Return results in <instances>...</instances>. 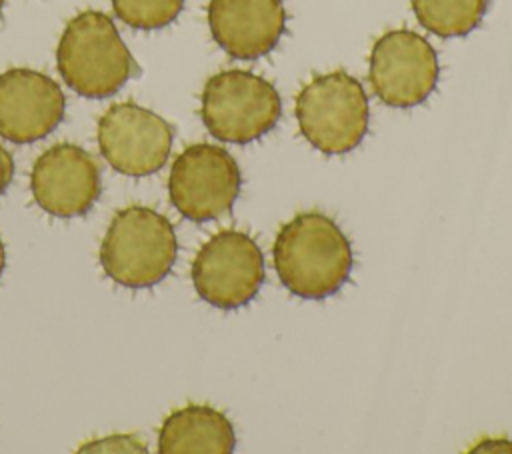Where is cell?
I'll use <instances>...</instances> for the list:
<instances>
[{
    "mask_svg": "<svg viewBox=\"0 0 512 454\" xmlns=\"http://www.w3.org/2000/svg\"><path fill=\"white\" fill-rule=\"evenodd\" d=\"M274 268L294 296L322 300L336 294L352 270V246L340 226L322 212H300L276 234Z\"/></svg>",
    "mask_w": 512,
    "mask_h": 454,
    "instance_id": "cell-1",
    "label": "cell"
},
{
    "mask_svg": "<svg viewBox=\"0 0 512 454\" xmlns=\"http://www.w3.org/2000/svg\"><path fill=\"white\" fill-rule=\"evenodd\" d=\"M178 254L174 226L148 206H126L114 214L100 244L108 278L126 288H150L164 280Z\"/></svg>",
    "mask_w": 512,
    "mask_h": 454,
    "instance_id": "cell-2",
    "label": "cell"
},
{
    "mask_svg": "<svg viewBox=\"0 0 512 454\" xmlns=\"http://www.w3.org/2000/svg\"><path fill=\"white\" fill-rule=\"evenodd\" d=\"M56 60L64 82L86 98L112 96L136 72L116 24L96 10L80 12L66 24Z\"/></svg>",
    "mask_w": 512,
    "mask_h": 454,
    "instance_id": "cell-3",
    "label": "cell"
},
{
    "mask_svg": "<svg viewBox=\"0 0 512 454\" xmlns=\"http://www.w3.org/2000/svg\"><path fill=\"white\" fill-rule=\"evenodd\" d=\"M300 134L326 156L354 150L368 132V96L344 70L318 74L302 86L294 108Z\"/></svg>",
    "mask_w": 512,
    "mask_h": 454,
    "instance_id": "cell-4",
    "label": "cell"
},
{
    "mask_svg": "<svg viewBox=\"0 0 512 454\" xmlns=\"http://www.w3.org/2000/svg\"><path fill=\"white\" fill-rule=\"evenodd\" d=\"M280 114L278 90L254 72L224 70L204 84L200 116L216 140L232 144L254 142L278 124Z\"/></svg>",
    "mask_w": 512,
    "mask_h": 454,
    "instance_id": "cell-5",
    "label": "cell"
},
{
    "mask_svg": "<svg viewBox=\"0 0 512 454\" xmlns=\"http://www.w3.org/2000/svg\"><path fill=\"white\" fill-rule=\"evenodd\" d=\"M264 256L252 236L222 230L194 256L192 284L198 296L222 310L248 304L264 284Z\"/></svg>",
    "mask_w": 512,
    "mask_h": 454,
    "instance_id": "cell-6",
    "label": "cell"
},
{
    "mask_svg": "<svg viewBox=\"0 0 512 454\" xmlns=\"http://www.w3.org/2000/svg\"><path fill=\"white\" fill-rule=\"evenodd\" d=\"M240 184V168L232 154L222 146L200 142L176 156L170 168L168 194L184 218L208 222L232 208Z\"/></svg>",
    "mask_w": 512,
    "mask_h": 454,
    "instance_id": "cell-7",
    "label": "cell"
},
{
    "mask_svg": "<svg viewBox=\"0 0 512 454\" xmlns=\"http://www.w3.org/2000/svg\"><path fill=\"white\" fill-rule=\"evenodd\" d=\"M438 76L436 50L414 30H388L372 46L368 80L386 106L412 108L422 104L434 92Z\"/></svg>",
    "mask_w": 512,
    "mask_h": 454,
    "instance_id": "cell-8",
    "label": "cell"
},
{
    "mask_svg": "<svg viewBox=\"0 0 512 454\" xmlns=\"http://www.w3.org/2000/svg\"><path fill=\"white\" fill-rule=\"evenodd\" d=\"M98 146L116 172L148 176L166 164L172 128L156 112L134 102H120L100 116Z\"/></svg>",
    "mask_w": 512,
    "mask_h": 454,
    "instance_id": "cell-9",
    "label": "cell"
},
{
    "mask_svg": "<svg viewBox=\"0 0 512 454\" xmlns=\"http://www.w3.org/2000/svg\"><path fill=\"white\" fill-rule=\"evenodd\" d=\"M34 202L58 218L88 212L100 196V168L80 146L64 142L38 156L30 172Z\"/></svg>",
    "mask_w": 512,
    "mask_h": 454,
    "instance_id": "cell-10",
    "label": "cell"
},
{
    "mask_svg": "<svg viewBox=\"0 0 512 454\" xmlns=\"http://www.w3.org/2000/svg\"><path fill=\"white\" fill-rule=\"evenodd\" d=\"M66 98L50 76L12 68L0 74V136L28 144L48 136L64 118Z\"/></svg>",
    "mask_w": 512,
    "mask_h": 454,
    "instance_id": "cell-11",
    "label": "cell"
},
{
    "mask_svg": "<svg viewBox=\"0 0 512 454\" xmlns=\"http://www.w3.org/2000/svg\"><path fill=\"white\" fill-rule=\"evenodd\" d=\"M208 26L236 60H256L276 48L286 28L282 0H210Z\"/></svg>",
    "mask_w": 512,
    "mask_h": 454,
    "instance_id": "cell-12",
    "label": "cell"
},
{
    "mask_svg": "<svg viewBox=\"0 0 512 454\" xmlns=\"http://www.w3.org/2000/svg\"><path fill=\"white\" fill-rule=\"evenodd\" d=\"M234 444L232 422L224 412L206 404L174 410L158 432V452L162 454H228Z\"/></svg>",
    "mask_w": 512,
    "mask_h": 454,
    "instance_id": "cell-13",
    "label": "cell"
},
{
    "mask_svg": "<svg viewBox=\"0 0 512 454\" xmlns=\"http://www.w3.org/2000/svg\"><path fill=\"white\" fill-rule=\"evenodd\" d=\"M420 26L440 38L466 36L480 26L488 0H410Z\"/></svg>",
    "mask_w": 512,
    "mask_h": 454,
    "instance_id": "cell-14",
    "label": "cell"
},
{
    "mask_svg": "<svg viewBox=\"0 0 512 454\" xmlns=\"http://www.w3.org/2000/svg\"><path fill=\"white\" fill-rule=\"evenodd\" d=\"M184 0H112L116 16L136 30H158L182 12Z\"/></svg>",
    "mask_w": 512,
    "mask_h": 454,
    "instance_id": "cell-15",
    "label": "cell"
},
{
    "mask_svg": "<svg viewBox=\"0 0 512 454\" xmlns=\"http://www.w3.org/2000/svg\"><path fill=\"white\" fill-rule=\"evenodd\" d=\"M78 452H146V442L136 434H112L84 442Z\"/></svg>",
    "mask_w": 512,
    "mask_h": 454,
    "instance_id": "cell-16",
    "label": "cell"
},
{
    "mask_svg": "<svg viewBox=\"0 0 512 454\" xmlns=\"http://www.w3.org/2000/svg\"><path fill=\"white\" fill-rule=\"evenodd\" d=\"M14 176V160L10 156V152L0 146V194L8 188V184L12 182Z\"/></svg>",
    "mask_w": 512,
    "mask_h": 454,
    "instance_id": "cell-17",
    "label": "cell"
},
{
    "mask_svg": "<svg viewBox=\"0 0 512 454\" xmlns=\"http://www.w3.org/2000/svg\"><path fill=\"white\" fill-rule=\"evenodd\" d=\"M4 262H6V254H4V244L0 240V276H2V270H4Z\"/></svg>",
    "mask_w": 512,
    "mask_h": 454,
    "instance_id": "cell-18",
    "label": "cell"
},
{
    "mask_svg": "<svg viewBox=\"0 0 512 454\" xmlns=\"http://www.w3.org/2000/svg\"><path fill=\"white\" fill-rule=\"evenodd\" d=\"M2 4H4V0H0V12H2Z\"/></svg>",
    "mask_w": 512,
    "mask_h": 454,
    "instance_id": "cell-19",
    "label": "cell"
}]
</instances>
